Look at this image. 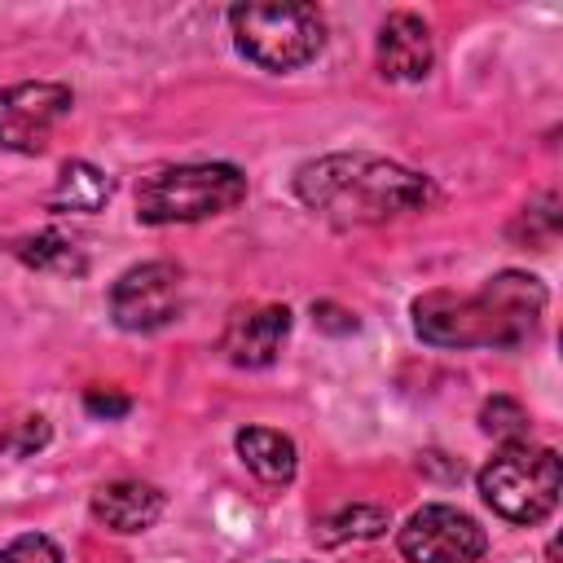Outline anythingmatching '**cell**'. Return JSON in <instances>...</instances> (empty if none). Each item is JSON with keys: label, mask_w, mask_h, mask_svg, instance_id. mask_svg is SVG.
I'll use <instances>...</instances> for the list:
<instances>
[{"label": "cell", "mask_w": 563, "mask_h": 563, "mask_svg": "<svg viewBox=\"0 0 563 563\" xmlns=\"http://www.w3.org/2000/svg\"><path fill=\"white\" fill-rule=\"evenodd\" d=\"M295 198L330 224H383L435 202V185L383 154L343 150L295 167Z\"/></svg>", "instance_id": "obj_1"}, {"label": "cell", "mask_w": 563, "mask_h": 563, "mask_svg": "<svg viewBox=\"0 0 563 563\" xmlns=\"http://www.w3.org/2000/svg\"><path fill=\"white\" fill-rule=\"evenodd\" d=\"M545 286L532 273L506 268L488 277L475 295L453 290H427L413 299V330L422 343L435 347H519L541 312H545Z\"/></svg>", "instance_id": "obj_2"}, {"label": "cell", "mask_w": 563, "mask_h": 563, "mask_svg": "<svg viewBox=\"0 0 563 563\" xmlns=\"http://www.w3.org/2000/svg\"><path fill=\"white\" fill-rule=\"evenodd\" d=\"M246 198V172L233 163H176L136 185L141 224H194L224 216Z\"/></svg>", "instance_id": "obj_3"}, {"label": "cell", "mask_w": 563, "mask_h": 563, "mask_svg": "<svg viewBox=\"0 0 563 563\" xmlns=\"http://www.w3.org/2000/svg\"><path fill=\"white\" fill-rule=\"evenodd\" d=\"M229 31L246 62L277 75L308 66L325 44V22L312 4H233Z\"/></svg>", "instance_id": "obj_4"}, {"label": "cell", "mask_w": 563, "mask_h": 563, "mask_svg": "<svg viewBox=\"0 0 563 563\" xmlns=\"http://www.w3.org/2000/svg\"><path fill=\"white\" fill-rule=\"evenodd\" d=\"M563 466L554 449L541 444H501L479 466V497L510 523H541L559 506Z\"/></svg>", "instance_id": "obj_5"}, {"label": "cell", "mask_w": 563, "mask_h": 563, "mask_svg": "<svg viewBox=\"0 0 563 563\" xmlns=\"http://www.w3.org/2000/svg\"><path fill=\"white\" fill-rule=\"evenodd\" d=\"M110 317L128 334L163 330L180 317V268L172 260H145L114 277L110 286Z\"/></svg>", "instance_id": "obj_6"}, {"label": "cell", "mask_w": 563, "mask_h": 563, "mask_svg": "<svg viewBox=\"0 0 563 563\" xmlns=\"http://www.w3.org/2000/svg\"><path fill=\"white\" fill-rule=\"evenodd\" d=\"M396 545L409 563H479L488 550V537L466 510L431 501L400 523Z\"/></svg>", "instance_id": "obj_7"}, {"label": "cell", "mask_w": 563, "mask_h": 563, "mask_svg": "<svg viewBox=\"0 0 563 563\" xmlns=\"http://www.w3.org/2000/svg\"><path fill=\"white\" fill-rule=\"evenodd\" d=\"M75 97L66 84L31 79L0 88V150L13 154H40L53 136V128L70 114Z\"/></svg>", "instance_id": "obj_8"}, {"label": "cell", "mask_w": 563, "mask_h": 563, "mask_svg": "<svg viewBox=\"0 0 563 563\" xmlns=\"http://www.w3.org/2000/svg\"><path fill=\"white\" fill-rule=\"evenodd\" d=\"M286 334H290V308L286 303L233 308L224 330H220V352L238 369H264V365L277 361Z\"/></svg>", "instance_id": "obj_9"}, {"label": "cell", "mask_w": 563, "mask_h": 563, "mask_svg": "<svg viewBox=\"0 0 563 563\" xmlns=\"http://www.w3.org/2000/svg\"><path fill=\"white\" fill-rule=\"evenodd\" d=\"M378 70L391 84H418L431 62H435V44H431V26L418 13H391L378 26V44H374Z\"/></svg>", "instance_id": "obj_10"}, {"label": "cell", "mask_w": 563, "mask_h": 563, "mask_svg": "<svg viewBox=\"0 0 563 563\" xmlns=\"http://www.w3.org/2000/svg\"><path fill=\"white\" fill-rule=\"evenodd\" d=\"M167 497L145 479H110L92 493V519L110 532H145L158 523Z\"/></svg>", "instance_id": "obj_11"}, {"label": "cell", "mask_w": 563, "mask_h": 563, "mask_svg": "<svg viewBox=\"0 0 563 563\" xmlns=\"http://www.w3.org/2000/svg\"><path fill=\"white\" fill-rule=\"evenodd\" d=\"M233 449H238L242 466L255 479H264V484H290L295 479L299 457H295V440L290 435H282L273 427H242L233 435Z\"/></svg>", "instance_id": "obj_12"}, {"label": "cell", "mask_w": 563, "mask_h": 563, "mask_svg": "<svg viewBox=\"0 0 563 563\" xmlns=\"http://www.w3.org/2000/svg\"><path fill=\"white\" fill-rule=\"evenodd\" d=\"M110 198V176L84 158H70L62 172H57V185L48 194V211H101Z\"/></svg>", "instance_id": "obj_13"}, {"label": "cell", "mask_w": 563, "mask_h": 563, "mask_svg": "<svg viewBox=\"0 0 563 563\" xmlns=\"http://www.w3.org/2000/svg\"><path fill=\"white\" fill-rule=\"evenodd\" d=\"M391 523V515L383 506H369V501H352V506H339L330 510L321 523H317V541L321 545H343V541H374L383 537Z\"/></svg>", "instance_id": "obj_14"}, {"label": "cell", "mask_w": 563, "mask_h": 563, "mask_svg": "<svg viewBox=\"0 0 563 563\" xmlns=\"http://www.w3.org/2000/svg\"><path fill=\"white\" fill-rule=\"evenodd\" d=\"M18 255H22L31 268H44V273H62V277H79V273L88 268V260H84L79 242H75V238H66V233H57V229L26 238V242L18 246Z\"/></svg>", "instance_id": "obj_15"}, {"label": "cell", "mask_w": 563, "mask_h": 563, "mask_svg": "<svg viewBox=\"0 0 563 563\" xmlns=\"http://www.w3.org/2000/svg\"><path fill=\"white\" fill-rule=\"evenodd\" d=\"M563 229V211H559V194H541L537 202H528L519 211V220L510 224V238L515 242H528V246H550Z\"/></svg>", "instance_id": "obj_16"}, {"label": "cell", "mask_w": 563, "mask_h": 563, "mask_svg": "<svg viewBox=\"0 0 563 563\" xmlns=\"http://www.w3.org/2000/svg\"><path fill=\"white\" fill-rule=\"evenodd\" d=\"M479 427H484L493 440H501V444H528L532 418H528V409H523L519 400L493 396V400H484V409H479Z\"/></svg>", "instance_id": "obj_17"}, {"label": "cell", "mask_w": 563, "mask_h": 563, "mask_svg": "<svg viewBox=\"0 0 563 563\" xmlns=\"http://www.w3.org/2000/svg\"><path fill=\"white\" fill-rule=\"evenodd\" d=\"M48 440H53V427H48V418H40V413L18 418V422H9V427L0 431V449L13 453V457H31V453L44 449Z\"/></svg>", "instance_id": "obj_18"}, {"label": "cell", "mask_w": 563, "mask_h": 563, "mask_svg": "<svg viewBox=\"0 0 563 563\" xmlns=\"http://www.w3.org/2000/svg\"><path fill=\"white\" fill-rule=\"evenodd\" d=\"M0 563H62V550L40 537V532H26V537H13L4 550H0Z\"/></svg>", "instance_id": "obj_19"}, {"label": "cell", "mask_w": 563, "mask_h": 563, "mask_svg": "<svg viewBox=\"0 0 563 563\" xmlns=\"http://www.w3.org/2000/svg\"><path fill=\"white\" fill-rule=\"evenodd\" d=\"M84 409H88L92 418H123V413L132 409V400H128L123 391H114V387H88V391H84Z\"/></svg>", "instance_id": "obj_20"}, {"label": "cell", "mask_w": 563, "mask_h": 563, "mask_svg": "<svg viewBox=\"0 0 563 563\" xmlns=\"http://www.w3.org/2000/svg\"><path fill=\"white\" fill-rule=\"evenodd\" d=\"M312 321H317L325 334H352V330H356V317H352L347 308L330 303V299H317V303H312Z\"/></svg>", "instance_id": "obj_21"}]
</instances>
